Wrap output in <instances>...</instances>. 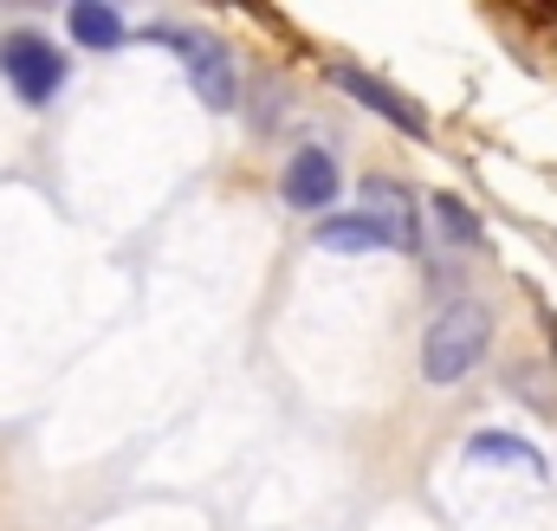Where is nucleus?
<instances>
[{
	"instance_id": "nucleus-8",
	"label": "nucleus",
	"mask_w": 557,
	"mask_h": 531,
	"mask_svg": "<svg viewBox=\"0 0 557 531\" xmlns=\"http://www.w3.org/2000/svg\"><path fill=\"white\" fill-rule=\"evenodd\" d=\"M467 454L473 460H493V467H512V473H545V454L525 447V441H512V434H473Z\"/></svg>"
},
{
	"instance_id": "nucleus-9",
	"label": "nucleus",
	"mask_w": 557,
	"mask_h": 531,
	"mask_svg": "<svg viewBox=\"0 0 557 531\" xmlns=\"http://www.w3.org/2000/svg\"><path fill=\"white\" fill-rule=\"evenodd\" d=\"M318 247H331V254H376L383 234L363 214H331V221H318Z\"/></svg>"
},
{
	"instance_id": "nucleus-2",
	"label": "nucleus",
	"mask_w": 557,
	"mask_h": 531,
	"mask_svg": "<svg viewBox=\"0 0 557 531\" xmlns=\"http://www.w3.org/2000/svg\"><path fill=\"white\" fill-rule=\"evenodd\" d=\"M156 39L182 52L188 78H195V98H201L208 111H234V98H240V78H234V59H227V46H221V39H208V33H188V26H156Z\"/></svg>"
},
{
	"instance_id": "nucleus-3",
	"label": "nucleus",
	"mask_w": 557,
	"mask_h": 531,
	"mask_svg": "<svg viewBox=\"0 0 557 531\" xmlns=\"http://www.w3.org/2000/svg\"><path fill=\"white\" fill-rule=\"evenodd\" d=\"M0 72H7L13 91L39 111V104H52L59 85H65V52H52L39 33H13V39L0 46Z\"/></svg>"
},
{
	"instance_id": "nucleus-10",
	"label": "nucleus",
	"mask_w": 557,
	"mask_h": 531,
	"mask_svg": "<svg viewBox=\"0 0 557 531\" xmlns=\"http://www.w3.org/2000/svg\"><path fill=\"white\" fill-rule=\"evenodd\" d=\"M428 208H434V227H441L454 247H480V240H486V227L473 221V208H467L460 195H434Z\"/></svg>"
},
{
	"instance_id": "nucleus-7",
	"label": "nucleus",
	"mask_w": 557,
	"mask_h": 531,
	"mask_svg": "<svg viewBox=\"0 0 557 531\" xmlns=\"http://www.w3.org/2000/svg\"><path fill=\"white\" fill-rule=\"evenodd\" d=\"M65 26H72V39H78V46H91V52L124 46V13H111L104 0H72Z\"/></svg>"
},
{
	"instance_id": "nucleus-5",
	"label": "nucleus",
	"mask_w": 557,
	"mask_h": 531,
	"mask_svg": "<svg viewBox=\"0 0 557 531\" xmlns=\"http://www.w3.org/2000/svg\"><path fill=\"white\" fill-rule=\"evenodd\" d=\"M285 201H292L298 214L337 208V162H331L324 149H298V156L285 162Z\"/></svg>"
},
{
	"instance_id": "nucleus-11",
	"label": "nucleus",
	"mask_w": 557,
	"mask_h": 531,
	"mask_svg": "<svg viewBox=\"0 0 557 531\" xmlns=\"http://www.w3.org/2000/svg\"><path fill=\"white\" fill-rule=\"evenodd\" d=\"M512 390H519V396H545V402H557V376H545V370H539V376H532V370H519V376H512Z\"/></svg>"
},
{
	"instance_id": "nucleus-1",
	"label": "nucleus",
	"mask_w": 557,
	"mask_h": 531,
	"mask_svg": "<svg viewBox=\"0 0 557 531\" xmlns=\"http://www.w3.org/2000/svg\"><path fill=\"white\" fill-rule=\"evenodd\" d=\"M486 344H493L486 305L454 298L447 311H434V324H428V337H421V376H428V383H460V376L486 357Z\"/></svg>"
},
{
	"instance_id": "nucleus-4",
	"label": "nucleus",
	"mask_w": 557,
	"mask_h": 531,
	"mask_svg": "<svg viewBox=\"0 0 557 531\" xmlns=\"http://www.w3.org/2000/svg\"><path fill=\"white\" fill-rule=\"evenodd\" d=\"M357 201H363V221L383 234V247H403V254H416L421 247V208L409 201L403 182H389V175H363Z\"/></svg>"
},
{
	"instance_id": "nucleus-6",
	"label": "nucleus",
	"mask_w": 557,
	"mask_h": 531,
	"mask_svg": "<svg viewBox=\"0 0 557 531\" xmlns=\"http://www.w3.org/2000/svg\"><path fill=\"white\" fill-rule=\"evenodd\" d=\"M331 78H337V85H344L357 104H370L376 118H389L403 136H428V118H421V111L403 98V91H396V85H383V78H370V72H357V65H337Z\"/></svg>"
}]
</instances>
